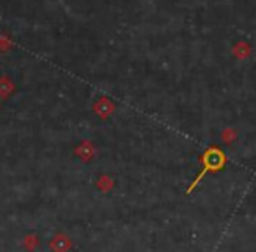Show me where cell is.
I'll return each mask as SVG.
<instances>
[{
	"mask_svg": "<svg viewBox=\"0 0 256 252\" xmlns=\"http://www.w3.org/2000/svg\"><path fill=\"white\" fill-rule=\"evenodd\" d=\"M224 165V156L223 153H221L220 149H209L206 154H204V172L198 175V179H196L195 182H193V186L196 184V182L200 181V179L206 175V172L209 170H218V168H221Z\"/></svg>",
	"mask_w": 256,
	"mask_h": 252,
	"instance_id": "6da1fadb",
	"label": "cell"
}]
</instances>
